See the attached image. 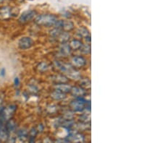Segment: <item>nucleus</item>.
<instances>
[{
    "label": "nucleus",
    "instance_id": "nucleus-1",
    "mask_svg": "<svg viewBox=\"0 0 163 143\" xmlns=\"http://www.w3.org/2000/svg\"><path fill=\"white\" fill-rule=\"evenodd\" d=\"M54 63L57 68L59 69L63 73L66 74L68 78L73 79V80H79L81 78V75H80L79 72L77 71L73 65H70V64L64 63V62H60V61H55Z\"/></svg>",
    "mask_w": 163,
    "mask_h": 143
},
{
    "label": "nucleus",
    "instance_id": "nucleus-2",
    "mask_svg": "<svg viewBox=\"0 0 163 143\" xmlns=\"http://www.w3.org/2000/svg\"><path fill=\"white\" fill-rule=\"evenodd\" d=\"M16 110H17V106L15 104H10L6 106L5 108H3L0 112V123L6 124L7 121L12 118Z\"/></svg>",
    "mask_w": 163,
    "mask_h": 143
},
{
    "label": "nucleus",
    "instance_id": "nucleus-3",
    "mask_svg": "<svg viewBox=\"0 0 163 143\" xmlns=\"http://www.w3.org/2000/svg\"><path fill=\"white\" fill-rule=\"evenodd\" d=\"M57 20V18L53 15H41L36 17L35 19V23L39 25L51 27V26H54Z\"/></svg>",
    "mask_w": 163,
    "mask_h": 143
},
{
    "label": "nucleus",
    "instance_id": "nucleus-4",
    "mask_svg": "<svg viewBox=\"0 0 163 143\" xmlns=\"http://www.w3.org/2000/svg\"><path fill=\"white\" fill-rule=\"evenodd\" d=\"M87 101L84 98V96L76 97L75 100L71 102L70 106L74 111H83L86 108Z\"/></svg>",
    "mask_w": 163,
    "mask_h": 143
},
{
    "label": "nucleus",
    "instance_id": "nucleus-5",
    "mask_svg": "<svg viewBox=\"0 0 163 143\" xmlns=\"http://www.w3.org/2000/svg\"><path fill=\"white\" fill-rule=\"evenodd\" d=\"M36 12L34 10H27L22 13L19 17V22L21 23H26L33 20L36 16Z\"/></svg>",
    "mask_w": 163,
    "mask_h": 143
},
{
    "label": "nucleus",
    "instance_id": "nucleus-6",
    "mask_svg": "<svg viewBox=\"0 0 163 143\" xmlns=\"http://www.w3.org/2000/svg\"><path fill=\"white\" fill-rule=\"evenodd\" d=\"M34 45V41L29 37H23L18 41V46L21 49H30Z\"/></svg>",
    "mask_w": 163,
    "mask_h": 143
},
{
    "label": "nucleus",
    "instance_id": "nucleus-7",
    "mask_svg": "<svg viewBox=\"0 0 163 143\" xmlns=\"http://www.w3.org/2000/svg\"><path fill=\"white\" fill-rule=\"evenodd\" d=\"M68 142H84L85 138L83 134L81 133H74L69 132L68 137L65 138Z\"/></svg>",
    "mask_w": 163,
    "mask_h": 143
},
{
    "label": "nucleus",
    "instance_id": "nucleus-8",
    "mask_svg": "<svg viewBox=\"0 0 163 143\" xmlns=\"http://www.w3.org/2000/svg\"><path fill=\"white\" fill-rule=\"evenodd\" d=\"M71 64L74 67L81 68L86 65V60L83 57H74L71 60Z\"/></svg>",
    "mask_w": 163,
    "mask_h": 143
},
{
    "label": "nucleus",
    "instance_id": "nucleus-9",
    "mask_svg": "<svg viewBox=\"0 0 163 143\" xmlns=\"http://www.w3.org/2000/svg\"><path fill=\"white\" fill-rule=\"evenodd\" d=\"M71 88H72V87H71L70 85H68V84L66 83H57V85H55V86H54L55 90H59V91L62 92V93H70Z\"/></svg>",
    "mask_w": 163,
    "mask_h": 143
},
{
    "label": "nucleus",
    "instance_id": "nucleus-10",
    "mask_svg": "<svg viewBox=\"0 0 163 143\" xmlns=\"http://www.w3.org/2000/svg\"><path fill=\"white\" fill-rule=\"evenodd\" d=\"M12 15V9L9 7H3L0 9V17L2 19H8Z\"/></svg>",
    "mask_w": 163,
    "mask_h": 143
},
{
    "label": "nucleus",
    "instance_id": "nucleus-11",
    "mask_svg": "<svg viewBox=\"0 0 163 143\" xmlns=\"http://www.w3.org/2000/svg\"><path fill=\"white\" fill-rule=\"evenodd\" d=\"M51 97L55 101H62L66 98L65 93H62V92L59 91V90H55L51 93Z\"/></svg>",
    "mask_w": 163,
    "mask_h": 143
},
{
    "label": "nucleus",
    "instance_id": "nucleus-12",
    "mask_svg": "<svg viewBox=\"0 0 163 143\" xmlns=\"http://www.w3.org/2000/svg\"><path fill=\"white\" fill-rule=\"evenodd\" d=\"M70 93H72L73 95L76 97H81L84 96L86 94V91L83 88H80V87H73L71 88Z\"/></svg>",
    "mask_w": 163,
    "mask_h": 143
},
{
    "label": "nucleus",
    "instance_id": "nucleus-13",
    "mask_svg": "<svg viewBox=\"0 0 163 143\" xmlns=\"http://www.w3.org/2000/svg\"><path fill=\"white\" fill-rule=\"evenodd\" d=\"M60 52L62 55L67 57V56L71 54V47L70 46L69 44H66V43H63L60 46Z\"/></svg>",
    "mask_w": 163,
    "mask_h": 143
},
{
    "label": "nucleus",
    "instance_id": "nucleus-14",
    "mask_svg": "<svg viewBox=\"0 0 163 143\" xmlns=\"http://www.w3.org/2000/svg\"><path fill=\"white\" fill-rule=\"evenodd\" d=\"M16 134H17L18 138L21 141H26L28 139V131L25 129H22L21 130H18L16 131Z\"/></svg>",
    "mask_w": 163,
    "mask_h": 143
},
{
    "label": "nucleus",
    "instance_id": "nucleus-15",
    "mask_svg": "<svg viewBox=\"0 0 163 143\" xmlns=\"http://www.w3.org/2000/svg\"><path fill=\"white\" fill-rule=\"evenodd\" d=\"M78 33H79L80 36L84 37V38H86V39H88L89 41H91L90 33H89V31L86 28L83 27V28H79V30H78Z\"/></svg>",
    "mask_w": 163,
    "mask_h": 143
},
{
    "label": "nucleus",
    "instance_id": "nucleus-16",
    "mask_svg": "<svg viewBox=\"0 0 163 143\" xmlns=\"http://www.w3.org/2000/svg\"><path fill=\"white\" fill-rule=\"evenodd\" d=\"M51 78H52L53 81L56 82L57 83H66L68 81V78H66L65 75H55V76H53Z\"/></svg>",
    "mask_w": 163,
    "mask_h": 143
},
{
    "label": "nucleus",
    "instance_id": "nucleus-17",
    "mask_svg": "<svg viewBox=\"0 0 163 143\" xmlns=\"http://www.w3.org/2000/svg\"><path fill=\"white\" fill-rule=\"evenodd\" d=\"M70 46L71 47V49H75V50H79L82 46L83 44L80 41L78 40H73L70 42V44H69Z\"/></svg>",
    "mask_w": 163,
    "mask_h": 143
},
{
    "label": "nucleus",
    "instance_id": "nucleus-18",
    "mask_svg": "<svg viewBox=\"0 0 163 143\" xmlns=\"http://www.w3.org/2000/svg\"><path fill=\"white\" fill-rule=\"evenodd\" d=\"M74 28V24L71 21H63L62 29L65 31H70Z\"/></svg>",
    "mask_w": 163,
    "mask_h": 143
},
{
    "label": "nucleus",
    "instance_id": "nucleus-19",
    "mask_svg": "<svg viewBox=\"0 0 163 143\" xmlns=\"http://www.w3.org/2000/svg\"><path fill=\"white\" fill-rule=\"evenodd\" d=\"M58 38H59V41H60L63 44V43H66L67 41H68V40H69L70 38V35L68 33L64 32V33H62Z\"/></svg>",
    "mask_w": 163,
    "mask_h": 143
},
{
    "label": "nucleus",
    "instance_id": "nucleus-20",
    "mask_svg": "<svg viewBox=\"0 0 163 143\" xmlns=\"http://www.w3.org/2000/svg\"><path fill=\"white\" fill-rule=\"evenodd\" d=\"M37 69L39 72H44L45 71H47L48 69H49V65L46 62H41V63H40L37 66Z\"/></svg>",
    "mask_w": 163,
    "mask_h": 143
},
{
    "label": "nucleus",
    "instance_id": "nucleus-21",
    "mask_svg": "<svg viewBox=\"0 0 163 143\" xmlns=\"http://www.w3.org/2000/svg\"><path fill=\"white\" fill-rule=\"evenodd\" d=\"M80 51H81L83 54H88L91 52V46L89 44H86V45H82L81 49H79Z\"/></svg>",
    "mask_w": 163,
    "mask_h": 143
},
{
    "label": "nucleus",
    "instance_id": "nucleus-22",
    "mask_svg": "<svg viewBox=\"0 0 163 143\" xmlns=\"http://www.w3.org/2000/svg\"><path fill=\"white\" fill-rule=\"evenodd\" d=\"M61 33H62V30L59 28H56L50 31V35L54 38H58Z\"/></svg>",
    "mask_w": 163,
    "mask_h": 143
},
{
    "label": "nucleus",
    "instance_id": "nucleus-23",
    "mask_svg": "<svg viewBox=\"0 0 163 143\" xmlns=\"http://www.w3.org/2000/svg\"><path fill=\"white\" fill-rule=\"evenodd\" d=\"M81 86H82L83 88H86V89H88V88H91V81L89 80H88V79H84V80H81Z\"/></svg>",
    "mask_w": 163,
    "mask_h": 143
},
{
    "label": "nucleus",
    "instance_id": "nucleus-24",
    "mask_svg": "<svg viewBox=\"0 0 163 143\" xmlns=\"http://www.w3.org/2000/svg\"><path fill=\"white\" fill-rule=\"evenodd\" d=\"M80 120H81V121L84 123H90L91 121V116L90 114H84L81 116V117L80 118Z\"/></svg>",
    "mask_w": 163,
    "mask_h": 143
},
{
    "label": "nucleus",
    "instance_id": "nucleus-25",
    "mask_svg": "<svg viewBox=\"0 0 163 143\" xmlns=\"http://www.w3.org/2000/svg\"><path fill=\"white\" fill-rule=\"evenodd\" d=\"M62 25H63V21L62 20H57L56 23L54 25V28H59V29H62Z\"/></svg>",
    "mask_w": 163,
    "mask_h": 143
},
{
    "label": "nucleus",
    "instance_id": "nucleus-26",
    "mask_svg": "<svg viewBox=\"0 0 163 143\" xmlns=\"http://www.w3.org/2000/svg\"><path fill=\"white\" fill-rule=\"evenodd\" d=\"M4 100V94L3 93H0V112L3 108V102Z\"/></svg>",
    "mask_w": 163,
    "mask_h": 143
},
{
    "label": "nucleus",
    "instance_id": "nucleus-27",
    "mask_svg": "<svg viewBox=\"0 0 163 143\" xmlns=\"http://www.w3.org/2000/svg\"><path fill=\"white\" fill-rule=\"evenodd\" d=\"M36 129H37L38 132H41V131L44 130V126H43L42 124H39V125L38 126V128Z\"/></svg>",
    "mask_w": 163,
    "mask_h": 143
},
{
    "label": "nucleus",
    "instance_id": "nucleus-28",
    "mask_svg": "<svg viewBox=\"0 0 163 143\" xmlns=\"http://www.w3.org/2000/svg\"><path fill=\"white\" fill-rule=\"evenodd\" d=\"M14 84H15V85L16 87H18V85H19V84H20V80H19V78H15Z\"/></svg>",
    "mask_w": 163,
    "mask_h": 143
},
{
    "label": "nucleus",
    "instance_id": "nucleus-29",
    "mask_svg": "<svg viewBox=\"0 0 163 143\" xmlns=\"http://www.w3.org/2000/svg\"><path fill=\"white\" fill-rule=\"evenodd\" d=\"M3 1H4V0H0V3L3 2Z\"/></svg>",
    "mask_w": 163,
    "mask_h": 143
}]
</instances>
